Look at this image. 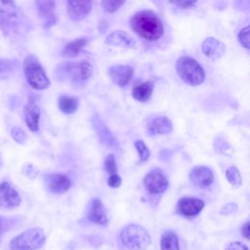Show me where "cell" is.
Returning <instances> with one entry per match:
<instances>
[{
	"label": "cell",
	"mask_w": 250,
	"mask_h": 250,
	"mask_svg": "<svg viewBox=\"0 0 250 250\" xmlns=\"http://www.w3.org/2000/svg\"><path fill=\"white\" fill-rule=\"evenodd\" d=\"M130 26L140 37L148 40H158L164 31L160 18L150 10L137 12L130 20Z\"/></svg>",
	"instance_id": "obj_1"
},
{
	"label": "cell",
	"mask_w": 250,
	"mask_h": 250,
	"mask_svg": "<svg viewBox=\"0 0 250 250\" xmlns=\"http://www.w3.org/2000/svg\"><path fill=\"white\" fill-rule=\"evenodd\" d=\"M92 75V65L87 61L81 62H64L61 63L57 70L56 76L60 80H69L74 84L86 82Z\"/></svg>",
	"instance_id": "obj_2"
},
{
	"label": "cell",
	"mask_w": 250,
	"mask_h": 250,
	"mask_svg": "<svg viewBox=\"0 0 250 250\" xmlns=\"http://www.w3.org/2000/svg\"><path fill=\"white\" fill-rule=\"evenodd\" d=\"M176 70L180 78L191 86H198L205 79L204 69L196 60L189 56H183L178 59Z\"/></svg>",
	"instance_id": "obj_3"
},
{
	"label": "cell",
	"mask_w": 250,
	"mask_h": 250,
	"mask_svg": "<svg viewBox=\"0 0 250 250\" xmlns=\"http://www.w3.org/2000/svg\"><path fill=\"white\" fill-rule=\"evenodd\" d=\"M23 74L27 83L35 90L47 89L51 82L38 59L34 55L25 57L22 62Z\"/></svg>",
	"instance_id": "obj_4"
},
{
	"label": "cell",
	"mask_w": 250,
	"mask_h": 250,
	"mask_svg": "<svg viewBox=\"0 0 250 250\" xmlns=\"http://www.w3.org/2000/svg\"><path fill=\"white\" fill-rule=\"evenodd\" d=\"M120 239L123 245L130 250H146L151 242L147 230L137 224L124 227L120 232Z\"/></svg>",
	"instance_id": "obj_5"
},
{
	"label": "cell",
	"mask_w": 250,
	"mask_h": 250,
	"mask_svg": "<svg viewBox=\"0 0 250 250\" xmlns=\"http://www.w3.org/2000/svg\"><path fill=\"white\" fill-rule=\"evenodd\" d=\"M21 12L14 2H0V28L4 36L13 37L19 33Z\"/></svg>",
	"instance_id": "obj_6"
},
{
	"label": "cell",
	"mask_w": 250,
	"mask_h": 250,
	"mask_svg": "<svg viewBox=\"0 0 250 250\" xmlns=\"http://www.w3.org/2000/svg\"><path fill=\"white\" fill-rule=\"evenodd\" d=\"M46 241V234L41 228L28 229L12 238L9 243L11 250H37Z\"/></svg>",
	"instance_id": "obj_7"
},
{
	"label": "cell",
	"mask_w": 250,
	"mask_h": 250,
	"mask_svg": "<svg viewBox=\"0 0 250 250\" xmlns=\"http://www.w3.org/2000/svg\"><path fill=\"white\" fill-rule=\"evenodd\" d=\"M144 184L146 190L152 194H161L168 188V180L159 169L151 170L144 179Z\"/></svg>",
	"instance_id": "obj_8"
},
{
	"label": "cell",
	"mask_w": 250,
	"mask_h": 250,
	"mask_svg": "<svg viewBox=\"0 0 250 250\" xmlns=\"http://www.w3.org/2000/svg\"><path fill=\"white\" fill-rule=\"evenodd\" d=\"M21 198L20 193L8 182L0 183V208L9 210L18 207Z\"/></svg>",
	"instance_id": "obj_9"
},
{
	"label": "cell",
	"mask_w": 250,
	"mask_h": 250,
	"mask_svg": "<svg viewBox=\"0 0 250 250\" xmlns=\"http://www.w3.org/2000/svg\"><path fill=\"white\" fill-rule=\"evenodd\" d=\"M44 183L49 191L57 194H62L67 191L71 187V181L68 177L62 174H47L44 176Z\"/></svg>",
	"instance_id": "obj_10"
},
{
	"label": "cell",
	"mask_w": 250,
	"mask_h": 250,
	"mask_svg": "<svg viewBox=\"0 0 250 250\" xmlns=\"http://www.w3.org/2000/svg\"><path fill=\"white\" fill-rule=\"evenodd\" d=\"M189 180L195 187L205 188L214 182V174L207 166H195L190 170Z\"/></svg>",
	"instance_id": "obj_11"
},
{
	"label": "cell",
	"mask_w": 250,
	"mask_h": 250,
	"mask_svg": "<svg viewBox=\"0 0 250 250\" xmlns=\"http://www.w3.org/2000/svg\"><path fill=\"white\" fill-rule=\"evenodd\" d=\"M110 79L119 87L128 85L134 75V69L128 64H115L108 68Z\"/></svg>",
	"instance_id": "obj_12"
},
{
	"label": "cell",
	"mask_w": 250,
	"mask_h": 250,
	"mask_svg": "<svg viewBox=\"0 0 250 250\" xmlns=\"http://www.w3.org/2000/svg\"><path fill=\"white\" fill-rule=\"evenodd\" d=\"M203 200L196 197H182L177 203V211L185 217H194L204 208Z\"/></svg>",
	"instance_id": "obj_13"
},
{
	"label": "cell",
	"mask_w": 250,
	"mask_h": 250,
	"mask_svg": "<svg viewBox=\"0 0 250 250\" xmlns=\"http://www.w3.org/2000/svg\"><path fill=\"white\" fill-rule=\"evenodd\" d=\"M36 6L39 18L42 20L45 28L56 24L58 19L55 14L56 3L54 1H36Z\"/></svg>",
	"instance_id": "obj_14"
},
{
	"label": "cell",
	"mask_w": 250,
	"mask_h": 250,
	"mask_svg": "<svg viewBox=\"0 0 250 250\" xmlns=\"http://www.w3.org/2000/svg\"><path fill=\"white\" fill-rule=\"evenodd\" d=\"M92 122H93V126L99 136L101 143H103L104 145H106L107 146H110L114 149L119 147L117 140L113 137V135L108 130L106 125L103 122V120L97 114H95L93 116Z\"/></svg>",
	"instance_id": "obj_15"
},
{
	"label": "cell",
	"mask_w": 250,
	"mask_h": 250,
	"mask_svg": "<svg viewBox=\"0 0 250 250\" xmlns=\"http://www.w3.org/2000/svg\"><path fill=\"white\" fill-rule=\"evenodd\" d=\"M66 9L68 17L75 21L85 19L92 10L91 1H67Z\"/></svg>",
	"instance_id": "obj_16"
},
{
	"label": "cell",
	"mask_w": 250,
	"mask_h": 250,
	"mask_svg": "<svg viewBox=\"0 0 250 250\" xmlns=\"http://www.w3.org/2000/svg\"><path fill=\"white\" fill-rule=\"evenodd\" d=\"M201 50L207 58L211 60H218L224 56L226 46L223 42L214 37H207L201 43Z\"/></svg>",
	"instance_id": "obj_17"
},
{
	"label": "cell",
	"mask_w": 250,
	"mask_h": 250,
	"mask_svg": "<svg viewBox=\"0 0 250 250\" xmlns=\"http://www.w3.org/2000/svg\"><path fill=\"white\" fill-rule=\"evenodd\" d=\"M41 110L35 102L29 101L23 107V116L27 128L31 132H37L39 129V118Z\"/></svg>",
	"instance_id": "obj_18"
},
{
	"label": "cell",
	"mask_w": 250,
	"mask_h": 250,
	"mask_svg": "<svg viewBox=\"0 0 250 250\" xmlns=\"http://www.w3.org/2000/svg\"><path fill=\"white\" fill-rule=\"evenodd\" d=\"M88 220L100 226H106L108 218L105 208L103 202L99 198H95L91 201V206L88 212Z\"/></svg>",
	"instance_id": "obj_19"
},
{
	"label": "cell",
	"mask_w": 250,
	"mask_h": 250,
	"mask_svg": "<svg viewBox=\"0 0 250 250\" xmlns=\"http://www.w3.org/2000/svg\"><path fill=\"white\" fill-rule=\"evenodd\" d=\"M172 121L167 116L155 117L147 124V133L151 136L168 134L172 131Z\"/></svg>",
	"instance_id": "obj_20"
},
{
	"label": "cell",
	"mask_w": 250,
	"mask_h": 250,
	"mask_svg": "<svg viewBox=\"0 0 250 250\" xmlns=\"http://www.w3.org/2000/svg\"><path fill=\"white\" fill-rule=\"evenodd\" d=\"M105 44L115 47H134L135 42L131 35L124 30H114L109 33L105 40Z\"/></svg>",
	"instance_id": "obj_21"
},
{
	"label": "cell",
	"mask_w": 250,
	"mask_h": 250,
	"mask_svg": "<svg viewBox=\"0 0 250 250\" xmlns=\"http://www.w3.org/2000/svg\"><path fill=\"white\" fill-rule=\"evenodd\" d=\"M89 38L88 37H79L74 39L73 41L68 42L62 52V57H66V58H73V57H77L80 53V51L88 44L89 42Z\"/></svg>",
	"instance_id": "obj_22"
},
{
	"label": "cell",
	"mask_w": 250,
	"mask_h": 250,
	"mask_svg": "<svg viewBox=\"0 0 250 250\" xmlns=\"http://www.w3.org/2000/svg\"><path fill=\"white\" fill-rule=\"evenodd\" d=\"M153 92V83L146 81L136 85L132 90V96L139 102H146L149 100Z\"/></svg>",
	"instance_id": "obj_23"
},
{
	"label": "cell",
	"mask_w": 250,
	"mask_h": 250,
	"mask_svg": "<svg viewBox=\"0 0 250 250\" xmlns=\"http://www.w3.org/2000/svg\"><path fill=\"white\" fill-rule=\"evenodd\" d=\"M78 104L79 103L76 98L65 96V95L61 96L58 101V105L60 110L65 114H71L75 112L78 108Z\"/></svg>",
	"instance_id": "obj_24"
},
{
	"label": "cell",
	"mask_w": 250,
	"mask_h": 250,
	"mask_svg": "<svg viewBox=\"0 0 250 250\" xmlns=\"http://www.w3.org/2000/svg\"><path fill=\"white\" fill-rule=\"evenodd\" d=\"M161 250H180L177 234L172 230H166L162 233L160 240Z\"/></svg>",
	"instance_id": "obj_25"
},
{
	"label": "cell",
	"mask_w": 250,
	"mask_h": 250,
	"mask_svg": "<svg viewBox=\"0 0 250 250\" xmlns=\"http://www.w3.org/2000/svg\"><path fill=\"white\" fill-rule=\"evenodd\" d=\"M226 178L229 183L233 187H239L241 185V176L238 169L234 166H230L226 171Z\"/></svg>",
	"instance_id": "obj_26"
},
{
	"label": "cell",
	"mask_w": 250,
	"mask_h": 250,
	"mask_svg": "<svg viewBox=\"0 0 250 250\" xmlns=\"http://www.w3.org/2000/svg\"><path fill=\"white\" fill-rule=\"evenodd\" d=\"M125 4V1H116V0H105L102 1L101 6L103 10L105 13H114L117 10H119L123 5Z\"/></svg>",
	"instance_id": "obj_27"
},
{
	"label": "cell",
	"mask_w": 250,
	"mask_h": 250,
	"mask_svg": "<svg viewBox=\"0 0 250 250\" xmlns=\"http://www.w3.org/2000/svg\"><path fill=\"white\" fill-rule=\"evenodd\" d=\"M18 62L10 59H0V75L8 74L17 68Z\"/></svg>",
	"instance_id": "obj_28"
},
{
	"label": "cell",
	"mask_w": 250,
	"mask_h": 250,
	"mask_svg": "<svg viewBox=\"0 0 250 250\" xmlns=\"http://www.w3.org/2000/svg\"><path fill=\"white\" fill-rule=\"evenodd\" d=\"M135 147L138 151L141 161H146L149 158L150 151H149L148 147L146 146V145L142 140H138L135 142Z\"/></svg>",
	"instance_id": "obj_29"
},
{
	"label": "cell",
	"mask_w": 250,
	"mask_h": 250,
	"mask_svg": "<svg viewBox=\"0 0 250 250\" xmlns=\"http://www.w3.org/2000/svg\"><path fill=\"white\" fill-rule=\"evenodd\" d=\"M11 136L13 140L20 145H24L27 141V136L25 132L21 127H18V126H15L12 128Z\"/></svg>",
	"instance_id": "obj_30"
},
{
	"label": "cell",
	"mask_w": 250,
	"mask_h": 250,
	"mask_svg": "<svg viewBox=\"0 0 250 250\" xmlns=\"http://www.w3.org/2000/svg\"><path fill=\"white\" fill-rule=\"evenodd\" d=\"M214 148L217 153H221V154H230L229 150L231 152V147L229 146V143L225 139H222L221 137H219L215 141Z\"/></svg>",
	"instance_id": "obj_31"
},
{
	"label": "cell",
	"mask_w": 250,
	"mask_h": 250,
	"mask_svg": "<svg viewBox=\"0 0 250 250\" xmlns=\"http://www.w3.org/2000/svg\"><path fill=\"white\" fill-rule=\"evenodd\" d=\"M104 169L108 174H116L117 171V166H116V161L115 157L112 153H109L106 155L104 159Z\"/></svg>",
	"instance_id": "obj_32"
},
{
	"label": "cell",
	"mask_w": 250,
	"mask_h": 250,
	"mask_svg": "<svg viewBox=\"0 0 250 250\" xmlns=\"http://www.w3.org/2000/svg\"><path fill=\"white\" fill-rule=\"evenodd\" d=\"M237 39L242 47L249 49V26L243 27L237 34Z\"/></svg>",
	"instance_id": "obj_33"
},
{
	"label": "cell",
	"mask_w": 250,
	"mask_h": 250,
	"mask_svg": "<svg viewBox=\"0 0 250 250\" xmlns=\"http://www.w3.org/2000/svg\"><path fill=\"white\" fill-rule=\"evenodd\" d=\"M107 185L111 188H117L121 185V178L117 174H111L107 179Z\"/></svg>",
	"instance_id": "obj_34"
},
{
	"label": "cell",
	"mask_w": 250,
	"mask_h": 250,
	"mask_svg": "<svg viewBox=\"0 0 250 250\" xmlns=\"http://www.w3.org/2000/svg\"><path fill=\"white\" fill-rule=\"evenodd\" d=\"M236 211H237V205L233 202H230V203H228V204L224 205L222 207L220 213L224 214V215H229V214H232Z\"/></svg>",
	"instance_id": "obj_35"
},
{
	"label": "cell",
	"mask_w": 250,
	"mask_h": 250,
	"mask_svg": "<svg viewBox=\"0 0 250 250\" xmlns=\"http://www.w3.org/2000/svg\"><path fill=\"white\" fill-rule=\"evenodd\" d=\"M225 250H249V248L245 244H243L239 241H235V242H230L226 247Z\"/></svg>",
	"instance_id": "obj_36"
},
{
	"label": "cell",
	"mask_w": 250,
	"mask_h": 250,
	"mask_svg": "<svg viewBox=\"0 0 250 250\" xmlns=\"http://www.w3.org/2000/svg\"><path fill=\"white\" fill-rule=\"evenodd\" d=\"M195 1H182V2H175L173 4H175L177 7H180L182 9H187V8H191L193 5H195Z\"/></svg>",
	"instance_id": "obj_37"
},
{
	"label": "cell",
	"mask_w": 250,
	"mask_h": 250,
	"mask_svg": "<svg viewBox=\"0 0 250 250\" xmlns=\"http://www.w3.org/2000/svg\"><path fill=\"white\" fill-rule=\"evenodd\" d=\"M241 233L242 235L248 240L249 239V235H250V223L247 221L241 228Z\"/></svg>",
	"instance_id": "obj_38"
},
{
	"label": "cell",
	"mask_w": 250,
	"mask_h": 250,
	"mask_svg": "<svg viewBox=\"0 0 250 250\" xmlns=\"http://www.w3.org/2000/svg\"><path fill=\"white\" fill-rule=\"evenodd\" d=\"M2 165H3V157H2V155H1V153H0V169H1Z\"/></svg>",
	"instance_id": "obj_39"
},
{
	"label": "cell",
	"mask_w": 250,
	"mask_h": 250,
	"mask_svg": "<svg viewBox=\"0 0 250 250\" xmlns=\"http://www.w3.org/2000/svg\"><path fill=\"white\" fill-rule=\"evenodd\" d=\"M0 228L3 229V219L0 217Z\"/></svg>",
	"instance_id": "obj_40"
},
{
	"label": "cell",
	"mask_w": 250,
	"mask_h": 250,
	"mask_svg": "<svg viewBox=\"0 0 250 250\" xmlns=\"http://www.w3.org/2000/svg\"><path fill=\"white\" fill-rule=\"evenodd\" d=\"M2 232H3V229L0 228V241H1V236H2Z\"/></svg>",
	"instance_id": "obj_41"
}]
</instances>
